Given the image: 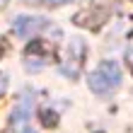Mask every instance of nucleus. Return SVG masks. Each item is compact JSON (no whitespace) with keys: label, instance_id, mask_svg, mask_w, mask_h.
Returning a JSON list of instances; mask_svg holds the SVG:
<instances>
[{"label":"nucleus","instance_id":"nucleus-4","mask_svg":"<svg viewBox=\"0 0 133 133\" xmlns=\"http://www.w3.org/2000/svg\"><path fill=\"white\" fill-rule=\"evenodd\" d=\"M5 87H7V80H5V75L0 73V95H3V92H5Z\"/></svg>","mask_w":133,"mask_h":133},{"label":"nucleus","instance_id":"nucleus-3","mask_svg":"<svg viewBox=\"0 0 133 133\" xmlns=\"http://www.w3.org/2000/svg\"><path fill=\"white\" fill-rule=\"evenodd\" d=\"M12 27H15V34L17 36L29 39V36H34L39 32H44V29H49L51 22L44 19V17H34V15H19V17H15Z\"/></svg>","mask_w":133,"mask_h":133},{"label":"nucleus","instance_id":"nucleus-2","mask_svg":"<svg viewBox=\"0 0 133 133\" xmlns=\"http://www.w3.org/2000/svg\"><path fill=\"white\" fill-rule=\"evenodd\" d=\"M32 109H34V99L29 92L22 95V99L17 102V107L12 109V116H10V126L15 133H34L32 131Z\"/></svg>","mask_w":133,"mask_h":133},{"label":"nucleus","instance_id":"nucleus-1","mask_svg":"<svg viewBox=\"0 0 133 133\" xmlns=\"http://www.w3.org/2000/svg\"><path fill=\"white\" fill-rule=\"evenodd\" d=\"M87 85H90V90L95 92V95H109V92H114L121 85V68H119V63H114V61L102 63L97 70L90 73Z\"/></svg>","mask_w":133,"mask_h":133},{"label":"nucleus","instance_id":"nucleus-5","mask_svg":"<svg viewBox=\"0 0 133 133\" xmlns=\"http://www.w3.org/2000/svg\"><path fill=\"white\" fill-rule=\"evenodd\" d=\"M49 3H53V5H63V3H68V0H49Z\"/></svg>","mask_w":133,"mask_h":133}]
</instances>
